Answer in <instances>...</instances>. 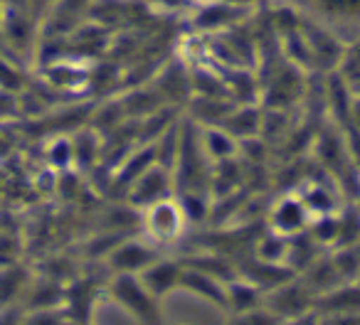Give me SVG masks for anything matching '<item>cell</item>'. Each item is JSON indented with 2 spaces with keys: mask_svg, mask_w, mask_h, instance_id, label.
Masks as SVG:
<instances>
[{
  "mask_svg": "<svg viewBox=\"0 0 360 325\" xmlns=\"http://www.w3.org/2000/svg\"><path fill=\"white\" fill-rule=\"evenodd\" d=\"M178 276L180 274L173 264H155V266H146L141 281H143V288H148V293L155 296V293H165L168 288H173V286L178 284Z\"/></svg>",
  "mask_w": 360,
  "mask_h": 325,
  "instance_id": "cell-2",
  "label": "cell"
},
{
  "mask_svg": "<svg viewBox=\"0 0 360 325\" xmlns=\"http://www.w3.org/2000/svg\"><path fill=\"white\" fill-rule=\"evenodd\" d=\"M311 303H314V293H311L306 284L301 286L284 284L271 296V313H276V318H296Z\"/></svg>",
  "mask_w": 360,
  "mask_h": 325,
  "instance_id": "cell-1",
  "label": "cell"
},
{
  "mask_svg": "<svg viewBox=\"0 0 360 325\" xmlns=\"http://www.w3.org/2000/svg\"><path fill=\"white\" fill-rule=\"evenodd\" d=\"M358 284H360V279H358Z\"/></svg>",
  "mask_w": 360,
  "mask_h": 325,
  "instance_id": "cell-4",
  "label": "cell"
},
{
  "mask_svg": "<svg viewBox=\"0 0 360 325\" xmlns=\"http://www.w3.org/2000/svg\"><path fill=\"white\" fill-rule=\"evenodd\" d=\"M114 266H119V269H124V271L146 269V266H150L148 251H146L143 246H134V244L121 246L114 254Z\"/></svg>",
  "mask_w": 360,
  "mask_h": 325,
  "instance_id": "cell-3",
  "label": "cell"
}]
</instances>
